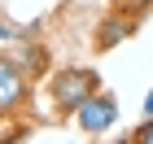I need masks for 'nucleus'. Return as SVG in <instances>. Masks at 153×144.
<instances>
[{
  "label": "nucleus",
  "instance_id": "2",
  "mask_svg": "<svg viewBox=\"0 0 153 144\" xmlns=\"http://www.w3.org/2000/svg\"><path fill=\"white\" fill-rule=\"evenodd\" d=\"M74 122H79L88 135H105L109 127L118 122V100H114V92H92L79 109H74Z\"/></svg>",
  "mask_w": 153,
  "mask_h": 144
},
{
  "label": "nucleus",
  "instance_id": "4",
  "mask_svg": "<svg viewBox=\"0 0 153 144\" xmlns=\"http://www.w3.org/2000/svg\"><path fill=\"white\" fill-rule=\"evenodd\" d=\"M136 31V13H127V9H118L114 18H105L101 22V35H96V48H114V44H123V39Z\"/></svg>",
  "mask_w": 153,
  "mask_h": 144
},
{
  "label": "nucleus",
  "instance_id": "8",
  "mask_svg": "<svg viewBox=\"0 0 153 144\" xmlns=\"http://www.w3.org/2000/svg\"><path fill=\"white\" fill-rule=\"evenodd\" d=\"M4 144H22V131H18V135H9V140H4Z\"/></svg>",
  "mask_w": 153,
  "mask_h": 144
},
{
  "label": "nucleus",
  "instance_id": "6",
  "mask_svg": "<svg viewBox=\"0 0 153 144\" xmlns=\"http://www.w3.org/2000/svg\"><path fill=\"white\" fill-rule=\"evenodd\" d=\"M153 0H118V9H127V13H136V18H140L144 9H149Z\"/></svg>",
  "mask_w": 153,
  "mask_h": 144
},
{
  "label": "nucleus",
  "instance_id": "5",
  "mask_svg": "<svg viewBox=\"0 0 153 144\" xmlns=\"http://www.w3.org/2000/svg\"><path fill=\"white\" fill-rule=\"evenodd\" d=\"M131 144H153V118H144L140 127H136V135H131Z\"/></svg>",
  "mask_w": 153,
  "mask_h": 144
},
{
  "label": "nucleus",
  "instance_id": "1",
  "mask_svg": "<svg viewBox=\"0 0 153 144\" xmlns=\"http://www.w3.org/2000/svg\"><path fill=\"white\" fill-rule=\"evenodd\" d=\"M48 92H53V100H57L61 114H74L92 92H101V79H96V70H88V66H66V70L53 74Z\"/></svg>",
  "mask_w": 153,
  "mask_h": 144
},
{
  "label": "nucleus",
  "instance_id": "9",
  "mask_svg": "<svg viewBox=\"0 0 153 144\" xmlns=\"http://www.w3.org/2000/svg\"><path fill=\"white\" fill-rule=\"evenodd\" d=\"M118 144H131V140H118Z\"/></svg>",
  "mask_w": 153,
  "mask_h": 144
},
{
  "label": "nucleus",
  "instance_id": "7",
  "mask_svg": "<svg viewBox=\"0 0 153 144\" xmlns=\"http://www.w3.org/2000/svg\"><path fill=\"white\" fill-rule=\"evenodd\" d=\"M144 118H153V87H149V96H144Z\"/></svg>",
  "mask_w": 153,
  "mask_h": 144
},
{
  "label": "nucleus",
  "instance_id": "3",
  "mask_svg": "<svg viewBox=\"0 0 153 144\" xmlns=\"http://www.w3.org/2000/svg\"><path fill=\"white\" fill-rule=\"evenodd\" d=\"M26 100V74L13 57H0V114H13V109Z\"/></svg>",
  "mask_w": 153,
  "mask_h": 144
}]
</instances>
